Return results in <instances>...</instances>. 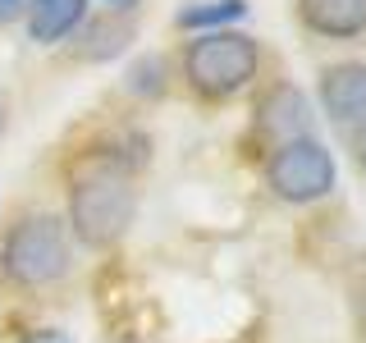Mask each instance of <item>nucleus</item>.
I'll return each instance as SVG.
<instances>
[{
  "label": "nucleus",
  "instance_id": "nucleus-1",
  "mask_svg": "<svg viewBox=\"0 0 366 343\" xmlns=\"http://www.w3.org/2000/svg\"><path fill=\"white\" fill-rule=\"evenodd\" d=\"M137 220V188L133 174L101 160H87L78 179L69 183V206H64V229H74L78 243L87 247H114Z\"/></svg>",
  "mask_w": 366,
  "mask_h": 343
},
{
  "label": "nucleus",
  "instance_id": "nucleus-2",
  "mask_svg": "<svg viewBox=\"0 0 366 343\" xmlns=\"http://www.w3.org/2000/svg\"><path fill=\"white\" fill-rule=\"evenodd\" d=\"M261 74V41L247 32L220 28V32H197L183 46V78L202 101H234L247 91Z\"/></svg>",
  "mask_w": 366,
  "mask_h": 343
},
{
  "label": "nucleus",
  "instance_id": "nucleus-3",
  "mask_svg": "<svg viewBox=\"0 0 366 343\" xmlns=\"http://www.w3.org/2000/svg\"><path fill=\"white\" fill-rule=\"evenodd\" d=\"M5 279L19 289H46L69 274V229L51 211H28L5 229L0 243Z\"/></svg>",
  "mask_w": 366,
  "mask_h": 343
},
{
  "label": "nucleus",
  "instance_id": "nucleus-4",
  "mask_svg": "<svg viewBox=\"0 0 366 343\" xmlns=\"http://www.w3.org/2000/svg\"><path fill=\"white\" fill-rule=\"evenodd\" d=\"M339 165L320 137H293L266 151V188L289 206H312L335 192Z\"/></svg>",
  "mask_w": 366,
  "mask_h": 343
},
{
  "label": "nucleus",
  "instance_id": "nucleus-5",
  "mask_svg": "<svg viewBox=\"0 0 366 343\" xmlns=\"http://www.w3.org/2000/svg\"><path fill=\"white\" fill-rule=\"evenodd\" d=\"M252 129L270 146L293 142V137H312V101H307V91L293 83L266 87L257 101V114H252Z\"/></svg>",
  "mask_w": 366,
  "mask_h": 343
},
{
  "label": "nucleus",
  "instance_id": "nucleus-6",
  "mask_svg": "<svg viewBox=\"0 0 366 343\" xmlns=\"http://www.w3.org/2000/svg\"><path fill=\"white\" fill-rule=\"evenodd\" d=\"M320 110L339 129L366 124V60H343L320 69Z\"/></svg>",
  "mask_w": 366,
  "mask_h": 343
},
{
  "label": "nucleus",
  "instance_id": "nucleus-7",
  "mask_svg": "<svg viewBox=\"0 0 366 343\" xmlns=\"http://www.w3.org/2000/svg\"><path fill=\"white\" fill-rule=\"evenodd\" d=\"M297 19L325 41H352L366 32V0H297Z\"/></svg>",
  "mask_w": 366,
  "mask_h": 343
},
{
  "label": "nucleus",
  "instance_id": "nucleus-8",
  "mask_svg": "<svg viewBox=\"0 0 366 343\" xmlns=\"http://www.w3.org/2000/svg\"><path fill=\"white\" fill-rule=\"evenodd\" d=\"M137 37V23L124 19V14H101V19H87L83 28L74 32V55L83 64H106L114 55L129 51V41Z\"/></svg>",
  "mask_w": 366,
  "mask_h": 343
},
{
  "label": "nucleus",
  "instance_id": "nucleus-9",
  "mask_svg": "<svg viewBox=\"0 0 366 343\" xmlns=\"http://www.w3.org/2000/svg\"><path fill=\"white\" fill-rule=\"evenodd\" d=\"M23 23L37 46H60L87 23V0H28Z\"/></svg>",
  "mask_w": 366,
  "mask_h": 343
},
{
  "label": "nucleus",
  "instance_id": "nucleus-10",
  "mask_svg": "<svg viewBox=\"0 0 366 343\" xmlns=\"http://www.w3.org/2000/svg\"><path fill=\"white\" fill-rule=\"evenodd\" d=\"M247 19V0H202L192 9H179V28H192V32H220L229 23Z\"/></svg>",
  "mask_w": 366,
  "mask_h": 343
},
{
  "label": "nucleus",
  "instance_id": "nucleus-11",
  "mask_svg": "<svg viewBox=\"0 0 366 343\" xmlns=\"http://www.w3.org/2000/svg\"><path fill=\"white\" fill-rule=\"evenodd\" d=\"M124 87H129L133 96L156 101L160 91L169 87V64L160 60V55H142V60H133V64H129V74H124Z\"/></svg>",
  "mask_w": 366,
  "mask_h": 343
},
{
  "label": "nucleus",
  "instance_id": "nucleus-12",
  "mask_svg": "<svg viewBox=\"0 0 366 343\" xmlns=\"http://www.w3.org/2000/svg\"><path fill=\"white\" fill-rule=\"evenodd\" d=\"M348 307H352V325H357V334L366 343V257L348 274Z\"/></svg>",
  "mask_w": 366,
  "mask_h": 343
},
{
  "label": "nucleus",
  "instance_id": "nucleus-13",
  "mask_svg": "<svg viewBox=\"0 0 366 343\" xmlns=\"http://www.w3.org/2000/svg\"><path fill=\"white\" fill-rule=\"evenodd\" d=\"M19 343H74V339L55 325H37V329H28V334H19Z\"/></svg>",
  "mask_w": 366,
  "mask_h": 343
},
{
  "label": "nucleus",
  "instance_id": "nucleus-14",
  "mask_svg": "<svg viewBox=\"0 0 366 343\" xmlns=\"http://www.w3.org/2000/svg\"><path fill=\"white\" fill-rule=\"evenodd\" d=\"M348 146H352V160H357V169L366 174V124L348 129Z\"/></svg>",
  "mask_w": 366,
  "mask_h": 343
},
{
  "label": "nucleus",
  "instance_id": "nucleus-15",
  "mask_svg": "<svg viewBox=\"0 0 366 343\" xmlns=\"http://www.w3.org/2000/svg\"><path fill=\"white\" fill-rule=\"evenodd\" d=\"M23 14H28V0H0V28L19 23Z\"/></svg>",
  "mask_w": 366,
  "mask_h": 343
},
{
  "label": "nucleus",
  "instance_id": "nucleus-16",
  "mask_svg": "<svg viewBox=\"0 0 366 343\" xmlns=\"http://www.w3.org/2000/svg\"><path fill=\"white\" fill-rule=\"evenodd\" d=\"M101 5H106V14H124V19H133L142 0H101Z\"/></svg>",
  "mask_w": 366,
  "mask_h": 343
},
{
  "label": "nucleus",
  "instance_id": "nucleus-17",
  "mask_svg": "<svg viewBox=\"0 0 366 343\" xmlns=\"http://www.w3.org/2000/svg\"><path fill=\"white\" fill-rule=\"evenodd\" d=\"M5 133H9V91L0 87V142H5Z\"/></svg>",
  "mask_w": 366,
  "mask_h": 343
},
{
  "label": "nucleus",
  "instance_id": "nucleus-18",
  "mask_svg": "<svg viewBox=\"0 0 366 343\" xmlns=\"http://www.w3.org/2000/svg\"><path fill=\"white\" fill-rule=\"evenodd\" d=\"M114 343H133V339H114Z\"/></svg>",
  "mask_w": 366,
  "mask_h": 343
}]
</instances>
